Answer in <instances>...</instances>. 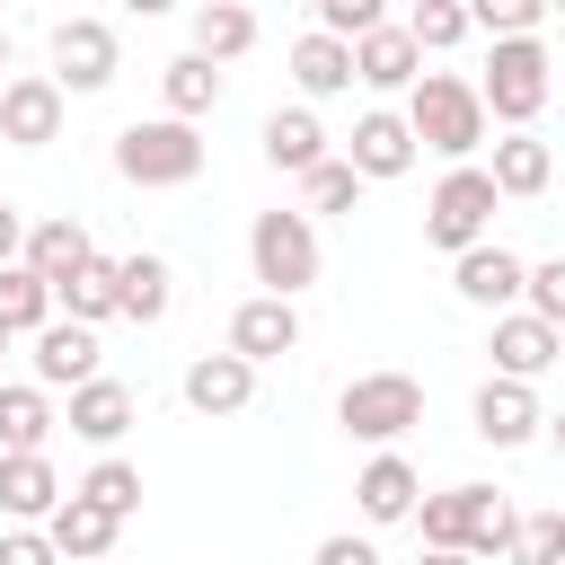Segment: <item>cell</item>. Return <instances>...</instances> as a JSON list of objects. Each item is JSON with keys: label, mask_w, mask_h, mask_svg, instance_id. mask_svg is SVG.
Instances as JSON below:
<instances>
[{"label": "cell", "mask_w": 565, "mask_h": 565, "mask_svg": "<svg viewBox=\"0 0 565 565\" xmlns=\"http://www.w3.org/2000/svg\"><path fill=\"white\" fill-rule=\"evenodd\" d=\"M406 124H415V150H433V159H477L494 115H486L477 79H459V71H415V88H406Z\"/></svg>", "instance_id": "1"}, {"label": "cell", "mask_w": 565, "mask_h": 565, "mask_svg": "<svg viewBox=\"0 0 565 565\" xmlns=\"http://www.w3.org/2000/svg\"><path fill=\"white\" fill-rule=\"evenodd\" d=\"M115 177L159 194V185H194L203 177V132L185 115H150V124H124L115 132Z\"/></svg>", "instance_id": "2"}, {"label": "cell", "mask_w": 565, "mask_h": 565, "mask_svg": "<svg viewBox=\"0 0 565 565\" xmlns=\"http://www.w3.org/2000/svg\"><path fill=\"white\" fill-rule=\"evenodd\" d=\"M335 424H344L353 441L388 450V441H406V433L424 424V380H415V371H362V380H344Z\"/></svg>", "instance_id": "3"}, {"label": "cell", "mask_w": 565, "mask_h": 565, "mask_svg": "<svg viewBox=\"0 0 565 565\" xmlns=\"http://www.w3.org/2000/svg\"><path fill=\"white\" fill-rule=\"evenodd\" d=\"M556 62H547V44L539 35H494V53H486V79H477V97H486V115L512 132V124H539V106H547V79Z\"/></svg>", "instance_id": "4"}, {"label": "cell", "mask_w": 565, "mask_h": 565, "mask_svg": "<svg viewBox=\"0 0 565 565\" xmlns=\"http://www.w3.org/2000/svg\"><path fill=\"white\" fill-rule=\"evenodd\" d=\"M247 265H256L265 291L300 300V291L318 282V221H309V212H256V230H247Z\"/></svg>", "instance_id": "5"}, {"label": "cell", "mask_w": 565, "mask_h": 565, "mask_svg": "<svg viewBox=\"0 0 565 565\" xmlns=\"http://www.w3.org/2000/svg\"><path fill=\"white\" fill-rule=\"evenodd\" d=\"M494 203H503V194H494V177H486L477 159H450V177H441V185H433V203H424V238L459 256V247H477V238L494 230Z\"/></svg>", "instance_id": "6"}, {"label": "cell", "mask_w": 565, "mask_h": 565, "mask_svg": "<svg viewBox=\"0 0 565 565\" xmlns=\"http://www.w3.org/2000/svg\"><path fill=\"white\" fill-rule=\"evenodd\" d=\"M115 71H124V44H115L106 18H62L53 26V79H62V97H97Z\"/></svg>", "instance_id": "7"}, {"label": "cell", "mask_w": 565, "mask_h": 565, "mask_svg": "<svg viewBox=\"0 0 565 565\" xmlns=\"http://www.w3.org/2000/svg\"><path fill=\"white\" fill-rule=\"evenodd\" d=\"M62 79L53 71H9L0 79V141H18V150H44V141H62Z\"/></svg>", "instance_id": "8"}, {"label": "cell", "mask_w": 565, "mask_h": 565, "mask_svg": "<svg viewBox=\"0 0 565 565\" xmlns=\"http://www.w3.org/2000/svg\"><path fill=\"white\" fill-rule=\"evenodd\" d=\"M521 282H530V265H521L503 238H477V247L450 256V291H459L468 309H521Z\"/></svg>", "instance_id": "9"}, {"label": "cell", "mask_w": 565, "mask_h": 565, "mask_svg": "<svg viewBox=\"0 0 565 565\" xmlns=\"http://www.w3.org/2000/svg\"><path fill=\"white\" fill-rule=\"evenodd\" d=\"M230 353H238V362H282V353H300V309H291L282 291L238 300V309H230Z\"/></svg>", "instance_id": "10"}, {"label": "cell", "mask_w": 565, "mask_h": 565, "mask_svg": "<svg viewBox=\"0 0 565 565\" xmlns=\"http://www.w3.org/2000/svg\"><path fill=\"white\" fill-rule=\"evenodd\" d=\"M494 371L503 380H539V371H556V353H565V327H547V318H530V309H494Z\"/></svg>", "instance_id": "11"}, {"label": "cell", "mask_w": 565, "mask_h": 565, "mask_svg": "<svg viewBox=\"0 0 565 565\" xmlns=\"http://www.w3.org/2000/svg\"><path fill=\"white\" fill-rule=\"evenodd\" d=\"M44 539L62 547V565H97V556H115L124 521H115V512H97L88 494H71V486H62V503L44 512Z\"/></svg>", "instance_id": "12"}, {"label": "cell", "mask_w": 565, "mask_h": 565, "mask_svg": "<svg viewBox=\"0 0 565 565\" xmlns=\"http://www.w3.org/2000/svg\"><path fill=\"white\" fill-rule=\"evenodd\" d=\"M79 380H97V327L44 318L35 327V388H79Z\"/></svg>", "instance_id": "13"}, {"label": "cell", "mask_w": 565, "mask_h": 565, "mask_svg": "<svg viewBox=\"0 0 565 565\" xmlns=\"http://www.w3.org/2000/svg\"><path fill=\"white\" fill-rule=\"evenodd\" d=\"M468 415H477V441H494V450H521V441L547 424V415H539V397H530V380H503V371L477 388V406H468Z\"/></svg>", "instance_id": "14"}, {"label": "cell", "mask_w": 565, "mask_h": 565, "mask_svg": "<svg viewBox=\"0 0 565 565\" xmlns=\"http://www.w3.org/2000/svg\"><path fill=\"white\" fill-rule=\"evenodd\" d=\"M344 159H353L371 185H380V177H406V168H415V124H406V115H388V106H371V115L353 124Z\"/></svg>", "instance_id": "15"}, {"label": "cell", "mask_w": 565, "mask_h": 565, "mask_svg": "<svg viewBox=\"0 0 565 565\" xmlns=\"http://www.w3.org/2000/svg\"><path fill=\"white\" fill-rule=\"evenodd\" d=\"M415 71H424V44L406 35V26H371V35H353V79L362 88H415Z\"/></svg>", "instance_id": "16"}, {"label": "cell", "mask_w": 565, "mask_h": 565, "mask_svg": "<svg viewBox=\"0 0 565 565\" xmlns=\"http://www.w3.org/2000/svg\"><path fill=\"white\" fill-rule=\"evenodd\" d=\"M486 177H494V194H503V203H521V194H547V177H556V150H547L530 124H512V132L494 141Z\"/></svg>", "instance_id": "17"}, {"label": "cell", "mask_w": 565, "mask_h": 565, "mask_svg": "<svg viewBox=\"0 0 565 565\" xmlns=\"http://www.w3.org/2000/svg\"><path fill=\"white\" fill-rule=\"evenodd\" d=\"M177 309V274H168V256H124L115 265V318H132V327H159Z\"/></svg>", "instance_id": "18"}, {"label": "cell", "mask_w": 565, "mask_h": 565, "mask_svg": "<svg viewBox=\"0 0 565 565\" xmlns=\"http://www.w3.org/2000/svg\"><path fill=\"white\" fill-rule=\"evenodd\" d=\"M247 397H256V362H238L230 344L185 371V406L194 415H247Z\"/></svg>", "instance_id": "19"}, {"label": "cell", "mask_w": 565, "mask_h": 565, "mask_svg": "<svg viewBox=\"0 0 565 565\" xmlns=\"http://www.w3.org/2000/svg\"><path fill=\"white\" fill-rule=\"evenodd\" d=\"M62 424H71L79 441H97V450H115V441L132 433V388L97 371V380H79V388H71V415H62Z\"/></svg>", "instance_id": "20"}, {"label": "cell", "mask_w": 565, "mask_h": 565, "mask_svg": "<svg viewBox=\"0 0 565 565\" xmlns=\"http://www.w3.org/2000/svg\"><path fill=\"white\" fill-rule=\"evenodd\" d=\"M53 503H62L53 459H44V450H0V512H9V521H44Z\"/></svg>", "instance_id": "21"}, {"label": "cell", "mask_w": 565, "mask_h": 565, "mask_svg": "<svg viewBox=\"0 0 565 565\" xmlns=\"http://www.w3.org/2000/svg\"><path fill=\"white\" fill-rule=\"evenodd\" d=\"M88 256H97V247H88V230H79L71 212H53V221H26V247H18V265H35L44 282H71Z\"/></svg>", "instance_id": "22"}, {"label": "cell", "mask_w": 565, "mask_h": 565, "mask_svg": "<svg viewBox=\"0 0 565 565\" xmlns=\"http://www.w3.org/2000/svg\"><path fill=\"white\" fill-rule=\"evenodd\" d=\"M291 79H300V97H344V88H353V44L327 35V26H309V35L291 44Z\"/></svg>", "instance_id": "23"}, {"label": "cell", "mask_w": 565, "mask_h": 565, "mask_svg": "<svg viewBox=\"0 0 565 565\" xmlns=\"http://www.w3.org/2000/svg\"><path fill=\"white\" fill-rule=\"evenodd\" d=\"M512 530H521V512L494 486H459V547L468 556H512Z\"/></svg>", "instance_id": "24"}, {"label": "cell", "mask_w": 565, "mask_h": 565, "mask_svg": "<svg viewBox=\"0 0 565 565\" xmlns=\"http://www.w3.org/2000/svg\"><path fill=\"white\" fill-rule=\"evenodd\" d=\"M265 159H274L282 177H309V168L327 159V124H318L309 106H282V115H265Z\"/></svg>", "instance_id": "25"}, {"label": "cell", "mask_w": 565, "mask_h": 565, "mask_svg": "<svg viewBox=\"0 0 565 565\" xmlns=\"http://www.w3.org/2000/svg\"><path fill=\"white\" fill-rule=\"evenodd\" d=\"M415 494H424V486H415V468H406L397 450H380V459L353 477V503H362V521H406V512H415Z\"/></svg>", "instance_id": "26"}, {"label": "cell", "mask_w": 565, "mask_h": 565, "mask_svg": "<svg viewBox=\"0 0 565 565\" xmlns=\"http://www.w3.org/2000/svg\"><path fill=\"white\" fill-rule=\"evenodd\" d=\"M159 88H168V115L203 124V115L221 106V62H212V53H177V62L159 71Z\"/></svg>", "instance_id": "27"}, {"label": "cell", "mask_w": 565, "mask_h": 565, "mask_svg": "<svg viewBox=\"0 0 565 565\" xmlns=\"http://www.w3.org/2000/svg\"><path fill=\"white\" fill-rule=\"evenodd\" d=\"M247 44H256V9H238V0H194V53L238 62Z\"/></svg>", "instance_id": "28"}, {"label": "cell", "mask_w": 565, "mask_h": 565, "mask_svg": "<svg viewBox=\"0 0 565 565\" xmlns=\"http://www.w3.org/2000/svg\"><path fill=\"white\" fill-rule=\"evenodd\" d=\"M44 318H53V282L35 265H0V327L9 335H35Z\"/></svg>", "instance_id": "29"}, {"label": "cell", "mask_w": 565, "mask_h": 565, "mask_svg": "<svg viewBox=\"0 0 565 565\" xmlns=\"http://www.w3.org/2000/svg\"><path fill=\"white\" fill-rule=\"evenodd\" d=\"M53 441V406H44V388L26 380V388H0V450H44Z\"/></svg>", "instance_id": "30"}, {"label": "cell", "mask_w": 565, "mask_h": 565, "mask_svg": "<svg viewBox=\"0 0 565 565\" xmlns=\"http://www.w3.org/2000/svg\"><path fill=\"white\" fill-rule=\"evenodd\" d=\"M53 309H71L79 327H97V318H115V265L106 256H88L71 282H53Z\"/></svg>", "instance_id": "31"}, {"label": "cell", "mask_w": 565, "mask_h": 565, "mask_svg": "<svg viewBox=\"0 0 565 565\" xmlns=\"http://www.w3.org/2000/svg\"><path fill=\"white\" fill-rule=\"evenodd\" d=\"M71 494H88L97 512H115V521H132V512H141V468L106 450V459H97V468H88V477H79Z\"/></svg>", "instance_id": "32"}, {"label": "cell", "mask_w": 565, "mask_h": 565, "mask_svg": "<svg viewBox=\"0 0 565 565\" xmlns=\"http://www.w3.org/2000/svg\"><path fill=\"white\" fill-rule=\"evenodd\" d=\"M406 35H415L424 53H450V44H468L477 26H468V0H406Z\"/></svg>", "instance_id": "33"}, {"label": "cell", "mask_w": 565, "mask_h": 565, "mask_svg": "<svg viewBox=\"0 0 565 565\" xmlns=\"http://www.w3.org/2000/svg\"><path fill=\"white\" fill-rule=\"evenodd\" d=\"M362 185H371V177H362L353 159H318V168L300 177V194H309V212H353V203H362Z\"/></svg>", "instance_id": "34"}, {"label": "cell", "mask_w": 565, "mask_h": 565, "mask_svg": "<svg viewBox=\"0 0 565 565\" xmlns=\"http://www.w3.org/2000/svg\"><path fill=\"white\" fill-rule=\"evenodd\" d=\"M565 556V512H530L512 530V565H556Z\"/></svg>", "instance_id": "35"}, {"label": "cell", "mask_w": 565, "mask_h": 565, "mask_svg": "<svg viewBox=\"0 0 565 565\" xmlns=\"http://www.w3.org/2000/svg\"><path fill=\"white\" fill-rule=\"evenodd\" d=\"M539 18H547V0H468V26H486V35H539Z\"/></svg>", "instance_id": "36"}, {"label": "cell", "mask_w": 565, "mask_h": 565, "mask_svg": "<svg viewBox=\"0 0 565 565\" xmlns=\"http://www.w3.org/2000/svg\"><path fill=\"white\" fill-rule=\"evenodd\" d=\"M318 26L353 44V35H371V26H388V0H318Z\"/></svg>", "instance_id": "37"}, {"label": "cell", "mask_w": 565, "mask_h": 565, "mask_svg": "<svg viewBox=\"0 0 565 565\" xmlns=\"http://www.w3.org/2000/svg\"><path fill=\"white\" fill-rule=\"evenodd\" d=\"M521 309H530V318H547V327H565V256H556V265H530Z\"/></svg>", "instance_id": "38"}, {"label": "cell", "mask_w": 565, "mask_h": 565, "mask_svg": "<svg viewBox=\"0 0 565 565\" xmlns=\"http://www.w3.org/2000/svg\"><path fill=\"white\" fill-rule=\"evenodd\" d=\"M0 565H62V547H53L35 521H18V530L0 539Z\"/></svg>", "instance_id": "39"}, {"label": "cell", "mask_w": 565, "mask_h": 565, "mask_svg": "<svg viewBox=\"0 0 565 565\" xmlns=\"http://www.w3.org/2000/svg\"><path fill=\"white\" fill-rule=\"evenodd\" d=\"M318 565H371V539L335 530V539H318Z\"/></svg>", "instance_id": "40"}, {"label": "cell", "mask_w": 565, "mask_h": 565, "mask_svg": "<svg viewBox=\"0 0 565 565\" xmlns=\"http://www.w3.org/2000/svg\"><path fill=\"white\" fill-rule=\"evenodd\" d=\"M18 247H26V212L0 203V265H18Z\"/></svg>", "instance_id": "41"}, {"label": "cell", "mask_w": 565, "mask_h": 565, "mask_svg": "<svg viewBox=\"0 0 565 565\" xmlns=\"http://www.w3.org/2000/svg\"><path fill=\"white\" fill-rule=\"evenodd\" d=\"M415 565H477V556H468V547H424Z\"/></svg>", "instance_id": "42"}, {"label": "cell", "mask_w": 565, "mask_h": 565, "mask_svg": "<svg viewBox=\"0 0 565 565\" xmlns=\"http://www.w3.org/2000/svg\"><path fill=\"white\" fill-rule=\"evenodd\" d=\"M124 9H132V18H159V9H177V0H124Z\"/></svg>", "instance_id": "43"}, {"label": "cell", "mask_w": 565, "mask_h": 565, "mask_svg": "<svg viewBox=\"0 0 565 565\" xmlns=\"http://www.w3.org/2000/svg\"><path fill=\"white\" fill-rule=\"evenodd\" d=\"M547 433H556V450H565V415H547Z\"/></svg>", "instance_id": "44"}, {"label": "cell", "mask_w": 565, "mask_h": 565, "mask_svg": "<svg viewBox=\"0 0 565 565\" xmlns=\"http://www.w3.org/2000/svg\"><path fill=\"white\" fill-rule=\"evenodd\" d=\"M0 79H9V35H0Z\"/></svg>", "instance_id": "45"}, {"label": "cell", "mask_w": 565, "mask_h": 565, "mask_svg": "<svg viewBox=\"0 0 565 565\" xmlns=\"http://www.w3.org/2000/svg\"><path fill=\"white\" fill-rule=\"evenodd\" d=\"M0 353H9V327H0Z\"/></svg>", "instance_id": "46"}, {"label": "cell", "mask_w": 565, "mask_h": 565, "mask_svg": "<svg viewBox=\"0 0 565 565\" xmlns=\"http://www.w3.org/2000/svg\"><path fill=\"white\" fill-rule=\"evenodd\" d=\"M547 9H565V0H547Z\"/></svg>", "instance_id": "47"}, {"label": "cell", "mask_w": 565, "mask_h": 565, "mask_svg": "<svg viewBox=\"0 0 565 565\" xmlns=\"http://www.w3.org/2000/svg\"><path fill=\"white\" fill-rule=\"evenodd\" d=\"M309 9H318V0H309Z\"/></svg>", "instance_id": "48"}, {"label": "cell", "mask_w": 565, "mask_h": 565, "mask_svg": "<svg viewBox=\"0 0 565 565\" xmlns=\"http://www.w3.org/2000/svg\"><path fill=\"white\" fill-rule=\"evenodd\" d=\"M371 565H380V556H371Z\"/></svg>", "instance_id": "49"}, {"label": "cell", "mask_w": 565, "mask_h": 565, "mask_svg": "<svg viewBox=\"0 0 565 565\" xmlns=\"http://www.w3.org/2000/svg\"><path fill=\"white\" fill-rule=\"evenodd\" d=\"M97 565H106V556H97Z\"/></svg>", "instance_id": "50"}]
</instances>
